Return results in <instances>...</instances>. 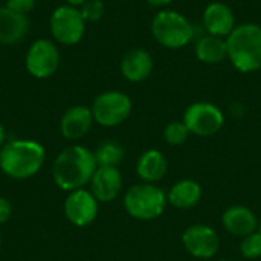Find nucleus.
Wrapping results in <instances>:
<instances>
[{
    "label": "nucleus",
    "mask_w": 261,
    "mask_h": 261,
    "mask_svg": "<svg viewBox=\"0 0 261 261\" xmlns=\"http://www.w3.org/2000/svg\"><path fill=\"white\" fill-rule=\"evenodd\" d=\"M151 34L161 46L180 49L193 40L194 26L180 12L174 9H162L153 17Z\"/></svg>",
    "instance_id": "20e7f679"
},
{
    "label": "nucleus",
    "mask_w": 261,
    "mask_h": 261,
    "mask_svg": "<svg viewBox=\"0 0 261 261\" xmlns=\"http://www.w3.org/2000/svg\"><path fill=\"white\" fill-rule=\"evenodd\" d=\"M182 245L196 258H211L217 254L220 240L217 232L208 225H193L182 234Z\"/></svg>",
    "instance_id": "9d476101"
},
{
    "label": "nucleus",
    "mask_w": 261,
    "mask_h": 261,
    "mask_svg": "<svg viewBox=\"0 0 261 261\" xmlns=\"http://www.w3.org/2000/svg\"><path fill=\"white\" fill-rule=\"evenodd\" d=\"M167 168H168L167 158L164 156V153L154 148L144 151L136 164L138 176L147 184H154L161 180L165 176Z\"/></svg>",
    "instance_id": "a211bd4d"
},
{
    "label": "nucleus",
    "mask_w": 261,
    "mask_h": 261,
    "mask_svg": "<svg viewBox=\"0 0 261 261\" xmlns=\"http://www.w3.org/2000/svg\"><path fill=\"white\" fill-rule=\"evenodd\" d=\"M11 214H12V206L9 200L5 197H0V225L6 223L11 219Z\"/></svg>",
    "instance_id": "a878e982"
},
{
    "label": "nucleus",
    "mask_w": 261,
    "mask_h": 261,
    "mask_svg": "<svg viewBox=\"0 0 261 261\" xmlns=\"http://www.w3.org/2000/svg\"><path fill=\"white\" fill-rule=\"evenodd\" d=\"M29 21L26 15L11 9L0 8V44H15L28 32Z\"/></svg>",
    "instance_id": "f3484780"
},
{
    "label": "nucleus",
    "mask_w": 261,
    "mask_h": 261,
    "mask_svg": "<svg viewBox=\"0 0 261 261\" xmlns=\"http://www.w3.org/2000/svg\"><path fill=\"white\" fill-rule=\"evenodd\" d=\"M93 124V115L89 107L73 106L63 115L60 121V132L69 141H76L86 136Z\"/></svg>",
    "instance_id": "4468645a"
},
{
    "label": "nucleus",
    "mask_w": 261,
    "mask_h": 261,
    "mask_svg": "<svg viewBox=\"0 0 261 261\" xmlns=\"http://www.w3.org/2000/svg\"><path fill=\"white\" fill-rule=\"evenodd\" d=\"M64 214L72 225L84 228L96 219L98 200L84 188L70 191L64 202Z\"/></svg>",
    "instance_id": "9b49d317"
},
{
    "label": "nucleus",
    "mask_w": 261,
    "mask_h": 261,
    "mask_svg": "<svg viewBox=\"0 0 261 261\" xmlns=\"http://www.w3.org/2000/svg\"><path fill=\"white\" fill-rule=\"evenodd\" d=\"M219 261H232V260H219Z\"/></svg>",
    "instance_id": "2f4dec72"
},
{
    "label": "nucleus",
    "mask_w": 261,
    "mask_h": 261,
    "mask_svg": "<svg viewBox=\"0 0 261 261\" xmlns=\"http://www.w3.org/2000/svg\"><path fill=\"white\" fill-rule=\"evenodd\" d=\"M93 154L98 167H118L124 161L125 150L118 142L107 141L102 142Z\"/></svg>",
    "instance_id": "412c9836"
},
{
    "label": "nucleus",
    "mask_w": 261,
    "mask_h": 261,
    "mask_svg": "<svg viewBox=\"0 0 261 261\" xmlns=\"http://www.w3.org/2000/svg\"><path fill=\"white\" fill-rule=\"evenodd\" d=\"M202 21L206 34L223 37V38H226L237 26L232 9L222 2L210 3L203 11Z\"/></svg>",
    "instance_id": "ddd939ff"
},
{
    "label": "nucleus",
    "mask_w": 261,
    "mask_h": 261,
    "mask_svg": "<svg viewBox=\"0 0 261 261\" xmlns=\"http://www.w3.org/2000/svg\"><path fill=\"white\" fill-rule=\"evenodd\" d=\"M122 188V177L118 167H98L90 180V193L98 202L107 203L118 197Z\"/></svg>",
    "instance_id": "f8f14e48"
},
{
    "label": "nucleus",
    "mask_w": 261,
    "mask_h": 261,
    "mask_svg": "<svg viewBox=\"0 0 261 261\" xmlns=\"http://www.w3.org/2000/svg\"><path fill=\"white\" fill-rule=\"evenodd\" d=\"M200 199H202V187L191 179H184L176 182L167 196L168 203H171L179 210H190L196 206L200 202Z\"/></svg>",
    "instance_id": "aec40b11"
},
{
    "label": "nucleus",
    "mask_w": 261,
    "mask_h": 261,
    "mask_svg": "<svg viewBox=\"0 0 261 261\" xmlns=\"http://www.w3.org/2000/svg\"><path fill=\"white\" fill-rule=\"evenodd\" d=\"M184 122L190 133L197 136H213L222 130L225 124L223 112L213 102H194L184 113Z\"/></svg>",
    "instance_id": "6e6552de"
},
{
    "label": "nucleus",
    "mask_w": 261,
    "mask_h": 261,
    "mask_svg": "<svg viewBox=\"0 0 261 261\" xmlns=\"http://www.w3.org/2000/svg\"><path fill=\"white\" fill-rule=\"evenodd\" d=\"M35 6V0H6V8L26 15L28 12H31Z\"/></svg>",
    "instance_id": "393cba45"
},
{
    "label": "nucleus",
    "mask_w": 261,
    "mask_h": 261,
    "mask_svg": "<svg viewBox=\"0 0 261 261\" xmlns=\"http://www.w3.org/2000/svg\"><path fill=\"white\" fill-rule=\"evenodd\" d=\"M86 31V20L75 6H58L50 15V34L55 41L64 46H72L81 41Z\"/></svg>",
    "instance_id": "0eeeda50"
},
{
    "label": "nucleus",
    "mask_w": 261,
    "mask_h": 261,
    "mask_svg": "<svg viewBox=\"0 0 261 261\" xmlns=\"http://www.w3.org/2000/svg\"><path fill=\"white\" fill-rule=\"evenodd\" d=\"M0 246H2V232H0Z\"/></svg>",
    "instance_id": "7c9ffc66"
},
{
    "label": "nucleus",
    "mask_w": 261,
    "mask_h": 261,
    "mask_svg": "<svg viewBox=\"0 0 261 261\" xmlns=\"http://www.w3.org/2000/svg\"><path fill=\"white\" fill-rule=\"evenodd\" d=\"M5 138H6V132H5V127H3L2 122H0V145L5 142Z\"/></svg>",
    "instance_id": "c85d7f7f"
},
{
    "label": "nucleus",
    "mask_w": 261,
    "mask_h": 261,
    "mask_svg": "<svg viewBox=\"0 0 261 261\" xmlns=\"http://www.w3.org/2000/svg\"><path fill=\"white\" fill-rule=\"evenodd\" d=\"M188 135H190V130H188V127L185 125L184 121H173L164 130V138H165L167 144L174 145V147L182 145L184 142H187Z\"/></svg>",
    "instance_id": "4be33fe9"
},
{
    "label": "nucleus",
    "mask_w": 261,
    "mask_h": 261,
    "mask_svg": "<svg viewBox=\"0 0 261 261\" xmlns=\"http://www.w3.org/2000/svg\"><path fill=\"white\" fill-rule=\"evenodd\" d=\"M222 223L225 229L236 237H246L258 228V220L254 211L242 205L228 208L222 216Z\"/></svg>",
    "instance_id": "dca6fc26"
},
{
    "label": "nucleus",
    "mask_w": 261,
    "mask_h": 261,
    "mask_svg": "<svg viewBox=\"0 0 261 261\" xmlns=\"http://www.w3.org/2000/svg\"><path fill=\"white\" fill-rule=\"evenodd\" d=\"M258 232H260V234H261V220H260V222H258Z\"/></svg>",
    "instance_id": "c756f323"
},
{
    "label": "nucleus",
    "mask_w": 261,
    "mask_h": 261,
    "mask_svg": "<svg viewBox=\"0 0 261 261\" xmlns=\"http://www.w3.org/2000/svg\"><path fill=\"white\" fill-rule=\"evenodd\" d=\"M194 54L197 60L205 64H219L225 58H228V44L226 38L217 35H202L194 47Z\"/></svg>",
    "instance_id": "6ab92c4d"
},
{
    "label": "nucleus",
    "mask_w": 261,
    "mask_h": 261,
    "mask_svg": "<svg viewBox=\"0 0 261 261\" xmlns=\"http://www.w3.org/2000/svg\"><path fill=\"white\" fill-rule=\"evenodd\" d=\"M121 72L125 80L141 83L153 72V58L148 50L136 47L128 50L121 61Z\"/></svg>",
    "instance_id": "2eb2a0df"
},
{
    "label": "nucleus",
    "mask_w": 261,
    "mask_h": 261,
    "mask_svg": "<svg viewBox=\"0 0 261 261\" xmlns=\"http://www.w3.org/2000/svg\"><path fill=\"white\" fill-rule=\"evenodd\" d=\"M44 156L41 144L29 139H15L0 150V168L12 179H29L40 171Z\"/></svg>",
    "instance_id": "f03ea898"
},
{
    "label": "nucleus",
    "mask_w": 261,
    "mask_h": 261,
    "mask_svg": "<svg viewBox=\"0 0 261 261\" xmlns=\"http://www.w3.org/2000/svg\"><path fill=\"white\" fill-rule=\"evenodd\" d=\"M167 194L153 184H139L128 188L124 197L127 213L138 220H154L167 206Z\"/></svg>",
    "instance_id": "39448f33"
},
{
    "label": "nucleus",
    "mask_w": 261,
    "mask_h": 261,
    "mask_svg": "<svg viewBox=\"0 0 261 261\" xmlns=\"http://www.w3.org/2000/svg\"><path fill=\"white\" fill-rule=\"evenodd\" d=\"M26 69L28 72L38 78L44 80L52 76L60 66V50L55 43L46 38H40L31 44L26 54Z\"/></svg>",
    "instance_id": "1a4fd4ad"
},
{
    "label": "nucleus",
    "mask_w": 261,
    "mask_h": 261,
    "mask_svg": "<svg viewBox=\"0 0 261 261\" xmlns=\"http://www.w3.org/2000/svg\"><path fill=\"white\" fill-rule=\"evenodd\" d=\"M228 58L232 66L243 72L261 69V26L257 23H242L226 37Z\"/></svg>",
    "instance_id": "7ed1b4c3"
},
{
    "label": "nucleus",
    "mask_w": 261,
    "mask_h": 261,
    "mask_svg": "<svg viewBox=\"0 0 261 261\" xmlns=\"http://www.w3.org/2000/svg\"><path fill=\"white\" fill-rule=\"evenodd\" d=\"M96 168L93 151L81 145H72L55 158L52 176L58 188L70 193L89 184Z\"/></svg>",
    "instance_id": "f257e3e1"
},
{
    "label": "nucleus",
    "mask_w": 261,
    "mask_h": 261,
    "mask_svg": "<svg viewBox=\"0 0 261 261\" xmlns=\"http://www.w3.org/2000/svg\"><path fill=\"white\" fill-rule=\"evenodd\" d=\"M132 99L118 90H109L98 95L90 107L93 121L102 127H115L122 124L132 113Z\"/></svg>",
    "instance_id": "423d86ee"
},
{
    "label": "nucleus",
    "mask_w": 261,
    "mask_h": 261,
    "mask_svg": "<svg viewBox=\"0 0 261 261\" xmlns=\"http://www.w3.org/2000/svg\"><path fill=\"white\" fill-rule=\"evenodd\" d=\"M106 6L101 0H87L80 6V12L86 21H98L104 15Z\"/></svg>",
    "instance_id": "b1692460"
},
{
    "label": "nucleus",
    "mask_w": 261,
    "mask_h": 261,
    "mask_svg": "<svg viewBox=\"0 0 261 261\" xmlns=\"http://www.w3.org/2000/svg\"><path fill=\"white\" fill-rule=\"evenodd\" d=\"M84 2H87V0H66V5L78 8V6H81V5H83Z\"/></svg>",
    "instance_id": "cd10ccee"
},
{
    "label": "nucleus",
    "mask_w": 261,
    "mask_h": 261,
    "mask_svg": "<svg viewBox=\"0 0 261 261\" xmlns=\"http://www.w3.org/2000/svg\"><path fill=\"white\" fill-rule=\"evenodd\" d=\"M240 252L246 260H255L261 257V234L252 232L246 237H243L240 243Z\"/></svg>",
    "instance_id": "5701e85b"
},
{
    "label": "nucleus",
    "mask_w": 261,
    "mask_h": 261,
    "mask_svg": "<svg viewBox=\"0 0 261 261\" xmlns=\"http://www.w3.org/2000/svg\"><path fill=\"white\" fill-rule=\"evenodd\" d=\"M150 5H153V6H158V8H161V6H167L168 3H171L173 0H147Z\"/></svg>",
    "instance_id": "bb28decb"
}]
</instances>
